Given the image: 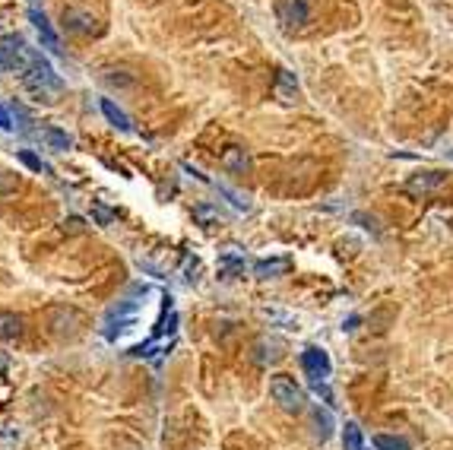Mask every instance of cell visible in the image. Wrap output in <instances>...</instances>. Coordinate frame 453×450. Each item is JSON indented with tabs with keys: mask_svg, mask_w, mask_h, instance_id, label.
<instances>
[{
	"mask_svg": "<svg viewBox=\"0 0 453 450\" xmlns=\"http://www.w3.org/2000/svg\"><path fill=\"white\" fill-rule=\"evenodd\" d=\"M19 80H23V89L29 92L35 102H45V105H54L60 98V92H64V80L54 73V67L38 51L32 54L29 67L19 73Z\"/></svg>",
	"mask_w": 453,
	"mask_h": 450,
	"instance_id": "1",
	"label": "cell"
},
{
	"mask_svg": "<svg viewBox=\"0 0 453 450\" xmlns=\"http://www.w3.org/2000/svg\"><path fill=\"white\" fill-rule=\"evenodd\" d=\"M269 397L283 413H301L305 409V390L292 381L289 375H273L269 377Z\"/></svg>",
	"mask_w": 453,
	"mask_h": 450,
	"instance_id": "2",
	"label": "cell"
},
{
	"mask_svg": "<svg viewBox=\"0 0 453 450\" xmlns=\"http://www.w3.org/2000/svg\"><path fill=\"white\" fill-rule=\"evenodd\" d=\"M32 48L26 45L23 35H3L0 38V70H16V73H23L29 67L32 60Z\"/></svg>",
	"mask_w": 453,
	"mask_h": 450,
	"instance_id": "3",
	"label": "cell"
},
{
	"mask_svg": "<svg viewBox=\"0 0 453 450\" xmlns=\"http://www.w3.org/2000/svg\"><path fill=\"white\" fill-rule=\"evenodd\" d=\"M308 3L305 0H276V19L283 23L285 32H295V29H305L308 23Z\"/></svg>",
	"mask_w": 453,
	"mask_h": 450,
	"instance_id": "4",
	"label": "cell"
},
{
	"mask_svg": "<svg viewBox=\"0 0 453 450\" xmlns=\"http://www.w3.org/2000/svg\"><path fill=\"white\" fill-rule=\"evenodd\" d=\"M301 368L308 371V377H311V381H327L330 371H333V365H330V355L323 352V349H317V345H308L305 352H301Z\"/></svg>",
	"mask_w": 453,
	"mask_h": 450,
	"instance_id": "5",
	"label": "cell"
},
{
	"mask_svg": "<svg viewBox=\"0 0 453 450\" xmlns=\"http://www.w3.org/2000/svg\"><path fill=\"white\" fill-rule=\"evenodd\" d=\"M444 181H447V172H418L406 181V190L412 197H425V194H431V190H438Z\"/></svg>",
	"mask_w": 453,
	"mask_h": 450,
	"instance_id": "6",
	"label": "cell"
},
{
	"mask_svg": "<svg viewBox=\"0 0 453 450\" xmlns=\"http://www.w3.org/2000/svg\"><path fill=\"white\" fill-rule=\"evenodd\" d=\"M219 165L229 174H247L251 172V156H247L245 146H225L222 156H219Z\"/></svg>",
	"mask_w": 453,
	"mask_h": 450,
	"instance_id": "7",
	"label": "cell"
},
{
	"mask_svg": "<svg viewBox=\"0 0 453 450\" xmlns=\"http://www.w3.org/2000/svg\"><path fill=\"white\" fill-rule=\"evenodd\" d=\"M64 29L67 32H76V35H89L96 29V16L89 10H64Z\"/></svg>",
	"mask_w": 453,
	"mask_h": 450,
	"instance_id": "8",
	"label": "cell"
},
{
	"mask_svg": "<svg viewBox=\"0 0 453 450\" xmlns=\"http://www.w3.org/2000/svg\"><path fill=\"white\" fill-rule=\"evenodd\" d=\"M29 19H32V26H35V29H38V35H42V42H45V48H48V51H54V54H57V51H60V38H57V32L51 29V23H48V16L42 13V10H38V7H32V10H29Z\"/></svg>",
	"mask_w": 453,
	"mask_h": 450,
	"instance_id": "9",
	"label": "cell"
},
{
	"mask_svg": "<svg viewBox=\"0 0 453 450\" xmlns=\"http://www.w3.org/2000/svg\"><path fill=\"white\" fill-rule=\"evenodd\" d=\"M292 270V260L289 257H269V260H257L254 263V273L260 279H276V276H285Z\"/></svg>",
	"mask_w": 453,
	"mask_h": 450,
	"instance_id": "10",
	"label": "cell"
},
{
	"mask_svg": "<svg viewBox=\"0 0 453 450\" xmlns=\"http://www.w3.org/2000/svg\"><path fill=\"white\" fill-rule=\"evenodd\" d=\"M276 98L285 102V105H292L298 98V80L292 70H279V73H276Z\"/></svg>",
	"mask_w": 453,
	"mask_h": 450,
	"instance_id": "11",
	"label": "cell"
},
{
	"mask_svg": "<svg viewBox=\"0 0 453 450\" xmlns=\"http://www.w3.org/2000/svg\"><path fill=\"white\" fill-rule=\"evenodd\" d=\"M38 140H45V146L48 150H54V152H67L70 146H73V140L57 127H42L38 130Z\"/></svg>",
	"mask_w": 453,
	"mask_h": 450,
	"instance_id": "12",
	"label": "cell"
},
{
	"mask_svg": "<svg viewBox=\"0 0 453 450\" xmlns=\"http://www.w3.org/2000/svg\"><path fill=\"white\" fill-rule=\"evenodd\" d=\"M23 336V317L13 311H0V339H16Z\"/></svg>",
	"mask_w": 453,
	"mask_h": 450,
	"instance_id": "13",
	"label": "cell"
},
{
	"mask_svg": "<svg viewBox=\"0 0 453 450\" xmlns=\"http://www.w3.org/2000/svg\"><path fill=\"white\" fill-rule=\"evenodd\" d=\"M102 114H105V118H108V120H112V124H114V127H118V130H124V134H130V130H134V124H130V118H127V114L121 111L118 105H114L112 98H102Z\"/></svg>",
	"mask_w": 453,
	"mask_h": 450,
	"instance_id": "14",
	"label": "cell"
},
{
	"mask_svg": "<svg viewBox=\"0 0 453 450\" xmlns=\"http://www.w3.org/2000/svg\"><path fill=\"white\" fill-rule=\"evenodd\" d=\"M342 447L346 450H364L362 428H358L355 422H346V428H342Z\"/></svg>",
	"mask_w": 453,
	"mask_h": 450,
	"instance_id": "15",
	"label": "cell"
},
{
	"mask_svg": "<svg viewBox=\"0 0 453 450\" xmlns=\"http://www.w3.org/2000/svg\"><path fill=\"white\" fill-rule=\"evenodd\" d=\"M374 447L378 450H412L406 438H396V435H378L374 438Z\"/></svg>",
	"mask_w": 453,
	"mask_h": 450,
	"instance_id": "16",
	"label": "cell"
},
{
	"mask_svg": "<svg viewBox=\"0 0 453 450\" xmlns=\"http://www.w3.org/2000/svg\"><path fill=\"white\" fill-rule=\"evenodd\" d=\"M219 194H225V197H229L235 210H251V203H247V197H241L238 190H231V188H225V184H219Z\"/></svg>",
	"mask_w": 453,
	"mask_h": 450,
	"instance_id": "17",
	"label": "cell"
},
{
	"mask_svg": "<svg viewBox=\"0 0 453 450\" xmlns=\"http://www.w3.org/2000/svg\"><path fill=\"white\" fill-rule=\"evenodd\" d=\"M19 159H23V162H26L29 168H35V172H51V168H48L45 162H42V159L35 156V152H29V150H19Z\"/></svg>",
	"mask_w": 453,
	"mask_h": 450,
	"instance_id": "18",
	"label": "cell"
},
{
	"mask_svg": "<svg viewBox=\"0 0 453 450\" xmlns=\"http://www.w3.org/2000/svg\"><path fill=\"white\" fill-rule=\"evenodd\" d=\"M197 273H200V260H197V257H187L184 260V282H197Z\"/></svg>",
	"mask_w": 453,
	"mask_h": 450,
	"instance_id": "19",
	"label": "cell"
},
{
	"mask_svg": "<svg viewBox=\"0 0 453 450\" xmlns=\"http://www.w3.org/2000/svg\"><path fill=\"white\" fill-rule=\"evenodd\" d=\"M317 431H320V441H327V438H330V415L327 413H323V415H320V409H317Z\"/></svg>",
	"mask_w": 453,
	"mask_h": 450,
	"instance_id": "20",
	"label": "cell"
},
{
	"mask_svg": "<svg viewBox=\"0 0 453 450\" xmlns=\"http://www.w3.org/2000/svg\"><path fill=\"white\" fill-rule=\"evenodd\" d=\"M0 130H16L13 118H10V108L7 105H0Z\"/></svg>",
	"mask_w": 453,
	"mask_h": 450,
	"instance_id": "21",
	"label": "cell"
},
{
	"mask_svg": "<svg viewBox=\"0 0 453 450\" xmlns=\"http://www.w3.org/2000/svg\"><path fill=\"white\" fill-rule=\"evenodd\" d=\"M64 232H70V235L82 232V219H80V216H70V219H64Z\"/></svg>",
	"mask_w": 453,
	"mask_h": 450,
	"instance_id": "22",
	"label": "cell"
},
{
	"mask_svg": "<svg viewBox=\"0 0 453 450\" xmlns=\"http://www.w3.org/2000/svg\"><path fill=\"white\" fill-rule=\"evenodd\" d=\"M96 219H98V222H102V225H108V222H112V213H108V210H102V206H96Z\"/></svg>",
	"mask_w": 453,
	"mask_h": 450,
	"instance_id": "23",
	"label": "cell"
}]
</instances>
